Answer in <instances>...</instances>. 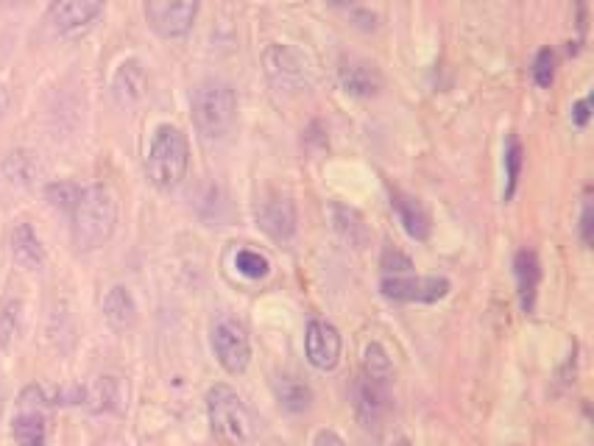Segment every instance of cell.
Instances as JSON below:
<instances>
[{"mask_svg": "<svg viewBox=\"0 0 594 446\" xmlns=\"http://www.w3.org/2000/svg\"><path fill=\"white\" fill-rule=\"evenodd\" d=\"M117 224V204L104 184L81 187V196L70 213V232L79 251H95L112 238Z\"/></svg>", "mask_w": 594, "mask_h": 446, "instance_id": "6da1fadb", "label": "cell"}, {"mask_svg": "<svg viewBox=\"0 0 594 446\" xmlns=\"http://www.w3.org/2000/svg\"><path fill=\"white\" fill-rule=\"evenodd\" d=\"M209 433L221 446H249L258 438V422L235 388L213 386L207 391Z\"/></svg>", "mask_w": 594, "mask_h": 446, "instance_id": "7a4b0ae2", "label": "cell"}, {"mask_svg": "<svg viewBox=\"0 0 594 446\" xmlns=\"http://www.w3.org/2000/svg\"><path fill=\"white\" fill-rule=\"evenodd\" d=\"M187 168H191V142H187V135L179 126H171V123L157 126L146 159V171L153 187L176 190L184 182V176H187Z\"/></svg>", "mask_w": 594, "mask_h": 446, "instance_id": "3957f363", "label": "cell"}, {"mask_svg": "<svg viewBox=\"0 0 594 446\" xmlns=\"http://www.w3.org/2000/svg\"><path fill=\"white\" fill-rule=\"evenodd\" d=\"M238 121V92L229 81L207 79L193 92V123L204 140H224Z\"/></svg>", "mask_w": 594, "mask_h": 446, "instance_id": "277c9868", "label": "cell"}, {"mask_svg": "<svg viewBox=\"0 0 594 446\" xmlns=\"http://www.w3.org/2000/svg\"><path fill=\"white\" fill-rule=\"evenodd\" d=\"M54 408V391L45 386L23 388L18 413L12 419V438L18 446H48V410Z\"/></svg>", "mask_w": 594, "mask_h": 446, "instance_id": "5b68a950", "label": "cell"}, {"mask_svg": "<svg viewBox=\"0 0 594 446\" xmlns=\"http://www.w3.org/2000/svg\"><path fill=\"white\" fill-rule=\"evenodd\" d=\"M393 377H377V374L361 371L352 386V408L357 422L366 430H380L393 410L391 397Z\"/></svg>", "mask_w": 594, "mask_h": 446, "instance_id": "8992f818", "label": "cell"}, {"mask_svg": "<svg viewBox=\"0 0 594 446\" xmlns=\"http://www.w3.org/2000/svg\"><path fill=\"white\" fill-rule=\"evenodd\" d=\"M209 346H213L218 366L232 377L245 374V368L252 363V338L235 318H218L215 321L213 332H209Z\"/></svg>", "mask_w": 594, "mask_h": 446, "instance_id": "52a82bcc", "label": "cell"}, {"mask_svg": "<svg viewBox=\"0 0 594 446\" xmlns=\"http://www.w3.org/2000/svg\"><path fill=\"white\" fill-rule=\"evenodd\" d=\"M453 282L447 276H382L380 294L397 305H435L447 299Z\"/></svg>", "mask_w": 594, "mask_h": 446, "instance_id": "ba28073f", "label": "cell"}, {"mask_svg": "<svg viewBox=\"0 0 594 446\" xmlns=\"http://www.w3.org/2000/svg\"><path fill=\"white\" fill-rule=\"evenodd\" d=\"M202 0H146V20L162 39L187 37L196 25Z\"/></svg>", "mask_w": 594, "mask_h": 446, "instance_id": "9c48e42d", "label": "cell"}, {"mask_svg": "<svg viewBox=\"0 0 594 446\" xmlns=\"http://www.w3.org/2000/svg\"><path fill=\"white\" fill-rule=\"evenodd\" d=\"M263 65L271 87L283 95H296V92H305L310 87L307 61L288 45H269L263 54Z\"/></svg>", "mask_w": 594, "mask_h": 446, "instance_id": "30bf717a", "label": "cell"}, {"mask_svg": "<svg viewBox=\"0 0 594 446\" xmlns=\"http://www.w3.org/2000/svg\"><path fill=\"white\" fill-rule=\"evenodd\" d=\"M343 341L335 324L324 318H312L305 330V355L316 371H332L341 363Z\"/></svg>", "mask_w": 594, "mask_h": 446, "instance_id": "8fae6325", "label": "cell"}, {"mask_svg": "<svg viewBox=\"0 0 594 446\" xmlns=\"http://www.w3.org/2000/svg\"><path fill=\"white\" fill-rule=\"evenodd\" d=\"M254 218H258V227L269 235L276 243H288L296 235V207L288 196L269 190L263 198L254 207Z\"/></svg>", "mask_w": 594, "mask_h": 446, "instance_id": "7c38bea8", "label": "cell"}, {"mask_svg": "<svg viewBox=\"0 0 594 446\" xmlns=\"http://www.w3.org/2000/svg\"><path fill=\"white\" fill-rule=\"evenodd\" d=\"M104 9V0H50L48 23L59 34H73L87 28Z\"/></svg>", "mask_w": 594, "mask_h": 446, "instance_id": "4fadbf2b", "label": "cell"}, {"mask_svg": "<svg viewBox=\"0 0 594 446\" xmlns=\"http://www.w3.org/2000/svg\"><path fill=\"white\" fill-rule=\"evenodd\" d=\"M338 84H341V90L346 92V95L374 99V95H380L382 90V76L372 61L352 56V59L341 61V68H338Z\"/></svg>", "mask_w": 594, "mask_h": 446, "instance_id": "5bb4252c", "label": "cell"}, {"mask_svg": "<svg viewBox=\"0 0 594 446\" xmlns=\"http://www.w3.org/2000/svg\"><path fill=\"white\" fill-rule=\"evenodd\" d=\"M514 279H516V296H519L522 312L534 316L536 299H539V288H541V263H539V254H536L534 249L516 251Z\"/></svg>", "mask_w": 594, "mask_h": 446, "instance_id": "9a60e30c", "label": "cell"}, {"mask_svg": "<svg viewBox=\"0 0 594 446\" xmlns=\"http://www.w3.org/2000/svg\"><path fill=\"white\" fill-rule=\"evenodd\" d=\"M391 207L397 209V218L404 232H408V238L419 240V243H424V240L430 238V232H433V218H430L427 207H424L416 196L404 193V190H391Z\"/></svg>", "mask_w": 594, "mask_h": 446, "instance_id": "2e32d148", "label": "cell"}, {"mask_svg": "<svg viewBox=\"0 0 594 446\" xmlns=\"http://www.w3.org/2000/svg\"><path fill=\"white\" fill-rule=\"evenodd\" d=\"M274 397L288 413H305L312 404V388L296 374H279L274 377Z\"/></svg>", "mask_w": 594, "mask_h": 446, "instance_id": "e0dca14e", "label": "cell"}, {"mask_svg": "<svg viewBox=\"0 0 594 446\" xmlns=\"http://www.w3.org/2000/svg\"><path fill=\"white\" fill-rule=\"evenodd\" d=\"M332 227L341 235L343 243H350L352 249H366L368 240H372L363 215L346 204H332Z\"/></svg>", "mask_w": 594, "mask_h": 446, "instance_id": "ac0fdd59", "label": "cell"}, {"mask_svg": "<svg viewBox=\"0 0 594 446\" xmlns=\"http://www.w3.org/2000/svg\"><path fill=\"white\" fill-rule=\"evenodd\" d=\"M12 258L20 268L37 271L45 263V249L39 243L37 232L28 227V224H18L12 232Z\"/></svg>", "mask_w": 594, "mask_h": 446, "instance_id": "d6986e66", "label": "cell"}, {"mask_svg": "<svg viewBox=\"0 0 594 446\" xmlns=\"http://www.w3.org/2000/svg\"><path fill=\"white\" fill-rule=\"evenodd\" d=\"M104 318L110 321L112 330H117V332L129 330V327L135 324V321H137V305H135V296L129 294V288L115 285V288H112L110 294H106Z\"/></svg>", "mask_w": 594, "mask_h": 446, "instance_id": "ffe728a7", "label": "cell"}, {"mask_svg": "<svg viewBox=\"0 0 594 446\" xmlns=\"http://www.w3.org/2000/svg\"><path fill=\"white\" fill-rule=\"evenodd\" d=\"M112 90H115L121 104H135L142 92H146V70H142L140 61H135V59L123 61L121 70L115 73V84H112Z\"/></svg>", "mask_w": 594, "mask_h": 446, "instance_id": "44dd1931", "label": "cell"}, {"mask_svg": "<svg viewBox=\"0 0 594 446\" xmlns=\"http://www.w3.org/2000/svg\"><path fill=\"white\" fill-rule=\"evenodd\" d=\"M503 165H505V190H503V196H505V202H511V198H514V193H516V184H519L522 165H525V148H522L519 137H516V135L505 137Z\"/></svg>", "mask_w": 594, "mask_h": 446, "instance_id": "7402d4cb", "label": "cell"}, {"mask_svg": "<svg viewBox=\"0 0 594 446\" xmlns=\"http://www.w3.org/2000/svg\"><path fill=\"white\" fill-rule=\"evenodd\" d=\"M232 265L240 276H245V279L252 282L265 279V276L271 274V260L258 249H238L235 251Z\"/></svg>", "mask_w": 594, "mask_h": 446, "instance_id": "603a6c76", "label": "cell"}, {"mask_svg": "<svg viewBox=\"0 0 594 446\" xmlns=\"http://www.w3.org/2000/svg\"><path fill=\"white\" fill-rule=\"evenodd\" d=\"M117 379L115 377H101L99 382L84 391V404L95 413H104V410H115L117 408Z\"/></svg>", "mask_w": 594, "mask_h": 446, "instance_id": "cb8c5ba5", "label": "cell"}, {"mask_svg": "<svg viewBox=\"0 0 594 446\" xmlns=\"http://www.w3.org/2000/svg\"><path fill=\"white\" fill-rule=\"evenodd\" d=\"M20 324H23V305L7 301L0 310V346H9L20 335Z\"/></svg>", "mask_w": 594, "mask_h": 446, "instance_id": "d4e9b609", "label": "cell"}, {"mask_svg": "<svg viewBox=\"0 0 594 446\" xmlns=\"http://www.w3.org/2000/svg\"><path fill=\"white\" fill-rule=\"evenodd\" d=\"M45 196H48V202L54 204L56 209H61V213H73L76 202H79L81 196V187L79 184H70V182H54L45 187Z\"/></svg>", "mask_w": 594, "mask_h": 446, "instance_id": "484cf974", "label": "cell"}, {"mask_svg": "<svg viewBox=\"0 0 594 446\" xmlns=\"http://www.w3.org/2000/svg\"><path fill=\"white\" fill-rule=\"evenodd\" d=\"M530 73H534L536 84H539L541 90H547V87L552 84V79H556V54H552L550 48H541L539 54H536Z\"/></svg>", "mask_w": 594, "mask_h": 446, "instance_id": "4316f807", "label": "cell"}, {"mask_svg": "<svg viewBox=\"0 0 594 446\" xmlns=\"http://www.w3.org/2000/svg\"><path fill=\"white\" fill-rule=\"evenodd\" d=\"M380 268H382V276H404V274H413L411 258H408V254H402V251H399V249H391V245H388V249L382 251Z\"/></svg>", "mask_w": 594, "mask_h": 446, "instance_id": "83f0119b", "label": "cell"}, {"mask_svg": "<svg viewBox=\"0 0 594 446\" xmlns=\"http://www.w3.org/2000/svg\"><path fill=\"white\" fill-rule=\"evenodd\" d=\"M578 232H581L583 245H592L594 243V204L592 196H583V207H581V224H578Z\"/></svg>", "mask_w": 594, "mask_h": 446, "instance_id": "f1b7e54d", "label": "cell"}, {"mask_svg": "<svg viewBox=\"0 0 594 446\" xmlns=\"http://www.w3.org/2000/svg\"><path fill=\"white\" fill-rule=\"evenodd\" d=\"M572 123H575L578 129H586L589 117H592V92L589 95H583L581 101H578L575 106H572Z\"/></svg>", "mask_w": 594, "mask_h": 446, "instance_id": "f546056e", "label": "cell"}, {"mask_svg": "<svg viewBox=\"0 0 594 446\" xmlns=\"http://www.w3.org/2000/svg\"><path fill=\"white\" fill-rule=\"evenodd\" d=\"M312 446H346V444H343V438L335 430H319L316 438H312Z\"/></svg>", "mask_w": 594, "mask_h": 446, "instance_id": "4dcf8cb0", "label": "cell"}, {"mask_svg": "<svg viewBox=\"0 0 594 446\" xmlns=\"http://www.w3.org/2000/svg\"><path fill=\"white\" fill-rule=\"evenodd\" d=\"M327 3H330V7H346L350 0H327Z\"/></svg>", "mask_w": 594, "mask_h": 446, "instance_id": "1f68e13d", "label": "cell"}, {"mask_svg": "<svg viewBox=\"0 0 594 446\" xmlns=\"http://www.w3.org/2000/svg\"><path fill=\"white\" fill-rule=\"evenodd\" d=\"M3 399H7V393H3V386H0V416H3Z\"/></svg>", "mask_w": 594, "mask_h": 446, "instance_id": "d6a6232c", "label": "cell"}, {"mask_svg": "<svg viewBox=\"0 0 594 446\" xmlns=\"http://www.w3.org/2000/svg\"><path fill=\"white\" fill-rule=\"evenodd\" d=\"M271 446H285V444H271Z\"/></svg>", "mask_w": 594, "mask_h": 446, "instance_id": "836d02e7", "label": "cell"}]
</instances>
